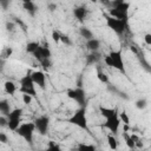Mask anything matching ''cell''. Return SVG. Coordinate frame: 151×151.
<instances>
[{"label": "cell", "mask_w": 151, "mask_h": 151, "mask_svg": "<svg viewBox=\"0 0 151 151\" xmlns=\"http://www.w3.org/2000/svg\"><path fill=\"white\" fill-rule=\"evenodd\" d=\"M107 144L112 150H116L118 147V140L116 138V134H107Z\"/></svg>", "instance_id": "obj_20"}, {"label": "cell", "mask_w": 151, "mask_h": 151, "mask_svg": "<svg viewBox=\"0 0 151 151\" xmlns=\"http://www.w3.org/2000/svg\"><path fill=\"white\" fill-rule=\"evenodd\" d=\"M4 52H6V54H2V58H7V57H9V55L12 54L13 50H12L11 47H7V48H5V50H4Z\"/></svg>", "instance_id": "obj_35"}, {"label": "cell", "mask_w": 151, "mask_h": 151, "mask_svg": "<svg viewBox=\"0 0 151 151\" xmlns=\"http://www.w3.org/2000/svg\"><path fill=\"white\" fill-rule=\"evenodd\" d=\"M60 38H61V34L58 31H53L52 32V39H53L54 42H59L60 41Z\"/></svg>", "instance_id": "obj_30"}, {"label": "cell", "mask_w": 151, "mask_h": 151, "mask_svg": "<svg viewBox=\"0 0 151 151\" xmlns=\"http://www.w3.org/2000/svg\"><path fill=\"white\" fill-rule=\"evenodd\" d=\"M20 92L21 93H27L33 97L37 96V90H35V84L32 79L31 72H27L21 79H20Z\"/></svg>", "instance_id": "obj_5"}, {"label": "cell", "mask_w": 151, "mask_h": 151, "mask_svg": "<svg viewBox=\"0 0 151 151\" xmlns=\"http://www.w3.org/2000/svg\"><path fill=\"white\" fill-rule=\"evenodd\" d=\"M0 142H1L2 144H6V143L8 142V139H7V136H6L4 132H1V133H0Z\"/></svg>", "instance_id": "obj_36"}, {"label": "cell", "mask_w": 151, "mask_h": 151, "mask_svg": "<svg viewBox=\"0 0 151 151\" xmlns=\"http://www.w3.org/2000/svg\"><path fill=\"white\" fill-rule=\"evenodd\" d=\"M22 7H24V9H25L31 17H34L35 13H37V11H38V8H37V6H35V4H34L33 1L22 4Z\"/></svg>", "instance_id": "obj_16"}, {"label": "cell", "mask_w": 151, "mask_h": 151, "mask_svg": "<svg viewBox=\"0 0 151 151\" xmlns=\"http://www.w3.org/2000/svg\"><path fill=\"white\" fill-rule=\"evenodd\" d=\"M100 59H101V55L98 53V51L91 52L88 55H86V64L87 65H93V64H97Z\"/></svg>", "instance_id": "obj_15"}, {"label": "cell", "mask_w": 151, "mask_h": 151, "mask_svg": "<svg viewBox=\"0 0 151 151\" xmlns=\"http://www.w3.org/2000/svg\"><path fill=\"white\" fill-rule=\"evenodd\" d=\"M77 149H79V150H96V146L94 145H90V144H85V143H80L78 146H77Z\"/></svg>", "instance_id": "obj_27"}, {"label": "cell", "mask_w": 151, "mask_h": 151, "mask_svg": "<svg viewBox=\"0 0 151 151\" xmlns=\"http://www.w3.org/2000/svg\"><path fill=\"white\" fill-rule=\"evenodd\" d=\"M97 78L99 79L100 83H104V84H107V83H109V77H107V74H106L104 71H101L100 68H98V71H97Z\"/></svg>", "instance_id": "obj_23"}, {"label": "cell", "mask_w": 151, "mask_h": 151, "mask_svg": "<svg viewBox=\"0 0 151 151\" xmlns=\"http://www.w3.org/2000/svg\"><path fill=\"white\" fill-rule=\"evenodd\" d=\"M105 20H106V25L109 26V28H111L116 34L118 35H122L125 33L126 28H127V22L120 20V19H117L114 17H111L110 14H105Z\"/></svg>", "instance_id": "obj_4"}, {"label": "cell", "mask_w": 151, "mask_h": 151, "mask_svg": "<svg viewBox=\"0 0 151 151\" xmlns=\"http://www.w3.org/2000/svg\"><path fill=\"white\" fill-rule=\"evenodd\" d=\"M123 1H125V0H113L110 5L113 7V6H116V5H118V4H120V2H123Z\"/></svg>", "instance_id": "obj_38"}, {"label": "cell", "mask_w": 151, "mask_h": 151, "mask_svg": "<svg viewBox=\"0 0 151 151\" xmlns=\"http://www.w3.org/2000/svg\"><path fill=\"white\" fill-rule=\"evenodd\" d=\"M40 51H41V54L44 57V59L46 58H51V50L48 47V44H44V45H40Z\"/></svg>", "instance_id": "obj_22"}, {"label": "cell", "mask_w": 151, "mask_h": 151, "mask_svg": "<svg viewBox=\"0 0 151 151\" xmlns=\"http://www.w3.org/2000/svg\"><path fill=\"white\" fill-rule=\"evenodd\" d=\"M34 124H35V130L38 131L39 134L45 136L48 132V127H50V117L46 114H42L38 118L34 119Z\"/></svg>", "instance_id": "obj_9"}, {"label": "cell", "mask_w": 151, "mask_h": 151, "mask_svg": "<svg viewBox=\"0 0 151 151\" xmlns=\"http://www.w3.org/2000/svg\"><path fill=\"white\" fill-rule=\"evenodd\" d=\"M90 1H92V2H97L98 0H90Z\"/></svg>", "instance_id": "obj_42"}, {"label": "cell", "mask_w": 151, "mask_h": 151, "mask_svg": "<svg viewBox=\"0 0 151 151\" xmlns=\"http://www.w3.org/2000/svg\"><path fill=\"white\" fill-rule=\"evenodd\" d=\"M40 64H41V65L44 66V68H46V70H47V68H48V67L52 65V64H51V60H50V58H46V59H44V60H42Z\"/></svg>", "instance_id": "obj_32"}, {"label": "cell", "mask_w": 151, "mask_h": 151, "mask_svg": "<svg viewBox=\"0 0 151 151\" xmlns=\"http://www.w3.org/2000/svg\"><path fill=\"white\" fill-rule=\"evenodd\" d=\"M60 41L64 44V45H71L72 44V41H71V39L67 37V35H61V38H60Z\"/></svg>", "instance_id": "obj_31"}, {"label": "cell", "mask_w": 151, "mask_h": 151, "mask_svg": "<svg viewBox=\"0 0 151 151\" xmlns=\"http://www.w3.org/2000/svg\"><path fill=\"white\" fill-rule=\"evenodd\" d=\"M4 88H5V92H6L7 94L14 96V93H15V91H17V85H15L13 81L7 80V81L5 83V85H4Z\"/></svg>", "instance_id": "obj_18"}, {"label": "cell", "mask_w": 151, "mask_h": 151, "mask_svg": "<svg viewBox=\"0 0 151 151\" xmlns=\"http://www.w3.org/2000/svg\"><path fill=\"white\" fill-rule=\"evenodd\" d=\"M134 105H136V107H137L138 110H144V109L147 106V101H146V99L140 98V99H138V100L134 103Z\"/></svg>", "instance_id": "obj_25"}, {"label": "cell", "mask_w": 151, "mask_h": 151, "mask_svg": "<svg viewBox=\"0 0 151 151\" xmlns=\"http://www.w3.org/2000/svg\"><path fill=\"white\" fill-rule=\"evenodd\" d=\"M7 28L12 31V29H13V24H7Z\"/></svg>", "instance_id": "obj_39"}, {"label": "cell", "mask_w": 151, "mask_h": 151, "mask_svg": "<svg viewBox=\"0 0 151 151\" xmlns=\"http://www.w3.org/2000/svg\"><path fill=\"white\" fill-rule=\"evenodd\" d=\"M99 47H100V41H99L98 39L92 38V39H90V40H86V48L90 50L91 52L98 51Z\"/></svg>", "instance_id": "obj_14"}, {"label": "cell", "mask_w": 151, "mask_h": 151, "mask_svg": "<svg viewBox=\"0 0 151 151\" xmlns=\"http://www.w3.org/2000/svg\"><path fill=\"white\" fill-rule=\"evenodd\" d=\"M73 15L76 17V19H78L79 21H84L86 15H87V9L84 6H78L73 8Z\"/></svg>", "instance_id": "obj_13"}, {"label": "cell", "mask_w": 151, "mask_h": 151, "mask_svg": "<svg viewBox=\"0 0 151 151\" xmlns=\"http://www.w3.org/2000/svg\"><path fill=\"white\" fill-rule=\"evenodd\" d=\"M47 149L48 150H55V151H58V150H60V146L58 145V144H55L54 142H48V144H47Z\"/></svg>", "instance_id": "obj_29"}, {"label": "cell", "mask_w": 151, "mask_h": 151, "mask_svg": "<svg viewBox=\"0 0 151 151\" xmlns=\"http://www.w3.org/2000/svg\"><path fill=\"white\" fill-rule=\"evenodd\" d=\"M12 111V109H11V104H9V101L8 100H6V99H2L1 101H0V112L4 114V116H8L9 114V112Z\"/></svg>", "instance_id": "obj_17"}, {"label": "cell", "mask_w": 151, "mask_h": 151, "mask_svg": "<svg viewBox=\"0 0 151 151\" xmlns=\"http://www.w3.org/2000/svg\"><path fill=\"white\" fill-rule=\"evenodd\" d=\"M22 1V4H25V2H29V1H32V0H21Z\"/></svg>", "instance_id": "obj_41"}, {"label": "cell", "mask_w": 151, "mask_h": 151, "mask_svg": "<svg viewBox=\"0 0 151 151\" xmlns=\"http://www.w3.org/2000/svg\"><path fill=\"white\" fill-rule=\"evenodd\" d=\"M124 138H125V143H126V145H127L129 149H136V147H137V146H136V140H134V138L132 137V134L129 136V134L125 132V133H124Z\"/></svg>", "instance_id": "obj_21"}, {"label": "cell", "mask_w": 151, "mask_h": 151, "mask_svg": "<svg viewBox=\"0 0 151 151\" xmlns=\"http://www.w3.org/2000/svg\"><path fill=\"white\" fill-rule=\"evenodd\" d=\"M39 45L40 44H38V42H35V41H29L27 45H26V52H28V53H34V51L39 47Z\"/></svg>", "instance_id": "obj_24"}, {"label": "cell", "mask_w": 151, "mask_h": 151, "mask_svg": "<svg viewBox=\"0 0 151 151\" xmlns=\"http://www.w3.org/2000/svg\"><path fill=\"white\" fill-rule=\"evenodd\" d=\"M104 63L107 66L113 67V68L118 70L119 72L125 73V66H124V61H123V57H122V51L120 50L111 51L109 54L104 55Z\"/></svg>", "instance_id": "obj_1"}, {"label": "cell", "mask_w": 151, "mask_h": 151, "mask_svg": "<svg viewBox=\"0 0 151 151\" xmlns=\"http://www.w3.org/2000/svg\"><path fill=\"white\" fill-rule=\"evenodd\" d=\"M129 8H130V4L127 1H123V2L113 6L109 11V14L111 17H114L117 19H120V20L127 22V20H129Z\"/></svg>", "instance_id": "obj_3"}, {"label": "cell", "mask_w": 151, "mask_h": 151, "mask_svg": "<svg viewBox=\"0 0 151 151\" xmlns=\"http://www.w3.org/2000/svg\"><path fill=\"white\" fill-rule=\"evenodd\" d=\"M67 96H68V98L73 99L79 106L86 107V103H87L86 93H85V91L81 88V86H78V87H76V88L68 90V91H67Z\"/></svg>", "instance_id": "obj_7"}, {"label": "cell", "mask_w": 151, "mask_h": 151, "mask_svg": "<svg viewBox=\"0 0 151 151\" xmlns=\"http://www.w3.org/2000/svg\"><path fill=\"white\" fill-rule=\"evenodd\" d=\"M9 4H11V0H0V5H1L2 9H7Z\"/></svg>", "instance_id": "obj_33"}, {"label": "cell", "mask_w": 151, "mask_h": 151, "mask_svg": "<svg viewBox=\"0 0 151 151\" xmlns=\"http://www.w3.org/2000/svg\"><path fill=\"white\" fill-rule=\"evenodd\" d=\"M79 33H80V35H81L83 38H85L86 40H90V39H92V38H93V33H92V31H91L90 28L85 27V26L80 27Z\"/></svg>", "instance_id": "obj_19"}, {"label": "cell", "mask_w": 151, "mask_h": 151, "mask_svg": "<svg viewBox=\"0 0 151 151\" xmlns=\"http://www.w3.org/2000/svg\"><path fill=\"white\" fill-rule=\"evenodd\" d=\"M100 1H103V2H105V4H107V5H110V4H111V1H110V0H100Z\"/></svg>", "instance_id": "obj_40"}, {"label": "cell", "mask_w": 151, "mask_h": 151, "mask_svg": "<svg viewBox=\"0 0 151 151\" xmlns=\"http://www.w3.org/2000/svg\"><path fill=\"white\" fill-rule=\"evenodd\" d=\"M144 41L146 45H150L151 46V33H146L144 35Z\"/></svg>", "instance_id": "obj_34"}, {"label": "cell", "mask_w": 151, "mask_h": 151, "mask_svg": "<svg viewBox=\"0 0 151 151\" xmlns=\"http://www.w3.org/2000/svg\"><path fill=\"white\" fill-rule=\"evenodd\" d=\"M99 113L105 118H111V117H114V116H119L117 109H111V107H106V106H103L100 105L99 106Z\"/></svg>", "instance_id": "obj_12"}, {"label": "cell", "mask_w": 151, "mask_h": 151, "mask_svg": "<svg viewBox=\"0 0 151 151\" xmlns=\"http://www.w3.org/2000/svg\"><path fill=\"white\" fill-rule=\"evenodd\" d=\"M34 131H35V124L33 122V123H22V124H20V126L17 129L15 132L20 137H22L27 143L32 144Z\"/></svg>", "instance_id": "obj_6"}, {"label": "cell", "mask_w": 151, "mask_h": 151, "mask_svg": "<svg viewBox=\"0 0 151 151\" xmlns=\"http://www.w3.org/2000/svg\"><path fill=\"white\" fill-rule=\"evenodd\" d=\"M67 122L70 124H73L83 130H86L87 132H90V129H88V125H87V117H86V107H83L80 106L68 119Z\"/></svg>", "instance_id": "obj_2"}, {"label": "cell", "mask_w": 151, "mask_h": 151, "mask_svg": "<svg viewBox=\"0 0 151 151\" xmlns=\"http://www.w3.org/2000/svg\"><path fill=\"white\" fill-rule=\"evenodd\" d=\"M120 118L119 116H114L111 118H107L106 122L104 123V127H106L110 132H112L113 134H117L119 131V126H120Z\"/></svg>", "instance_id": "obj_10"}, {"label": "cell", "mask_w": 151, "mask_h": 151, "mask_svg": "<svg viewBox=\"0 0 151 151\" xmlns=\"http://www.w3.org/2000/svg\"><path fill=\"white\" fill-rule=\"evenodd\" d=\"M32 74V79L34 81L35 85H38L41 90H45L46 87V76L42 71H33L31 72Z\"/></svg>", "instance_id": "obj_11"}, {"label": "cell", "mask_w": 151, "mask_h": 151, "mask_svg": "<svg viewBox=\"0 0 151 151\" xmlns=\"http://www.w3.org/2000/svg\"><path fill=\"white\" fill-rule=\"evenodd\" d=\"M33 96H31V94H27V93H22V101H24V104H26V105H28V104H31L32 103V100H33Z\"/></svg>", "instance_id": "obj_28"}, {"label": "cell", "mask_w": 151, "mask_h": 151, "mask_svg": "<svg viewBox=\"0 0 151 151\" xmlns=\"http://www.w3.org/2000/svg\"><path fill=\"white\" fill-rule=\"evenodd\" d=\"M21 117H22V109H13L9 114L7 116L8 118V129L12 131H17V129L21 124Z\"/></svg>", "instance_id": "obj_8"}, {"label": "cell", "mask_w": 151, "mask_h": 151, "mask_svg": "<svg viewBox=\"0 0 151 151\" xmlns=\"http://www.w3.org/2000/svg\"><path fill=\"white\" fill-rule=\"evenodd\" d=\"M48 9H50L51 12H54V11L57 9V5H55V4H48Z\"/></svg>", "instance_id": "obj_37"}, {"label": "cell", "mask_w": 151, "mask_h": 151, "mask_svg": "<svg viewBox=\"0 0 151 151\" xmlns=\"http://www.w3.org/2000/svg\"><path fill=\"white\" fill-rule=\"evenodd\" d=\"M119 118H120V122L124 125H129L130 124V118H129V116H127V113L125 111H123V112L119 113Z\"/></svg>", "instance_id": "obj_26"}]
</instances>
